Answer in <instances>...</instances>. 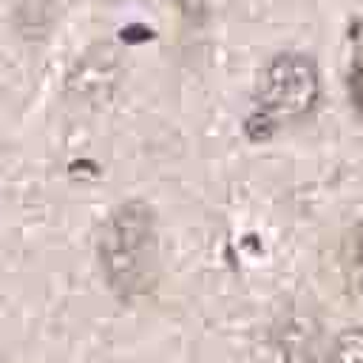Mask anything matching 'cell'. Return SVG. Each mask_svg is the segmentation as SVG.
<instances>
[{
  "instance_id": "1",
  "label": "cell",
  "mask_w": 363,
  "mask_h": 363,
  "mask_svg": "<svg viewBox=\"0 0 363 363\" xmlns=\"http://www.w3.org/2000/svg\"><path fill=\"white\" fill-rule=\"evenodd\" d=\"M96 261L108 289L122 303L142 301L159 275V235L153 210L139 201H122L99 227Z\"/></svg>"
},
{
  "instance_id": "3",
  "label": "cell",
  "mask_w": 363,
  "mask_h": 363,
  "mask_svg": "<svg viewBox=\"0 0 363 363\" xmlns=\"http://www.w3.org/2000/svg\"><path fill=\"white\" fill-rule=\"evenodd\" d=\"M326 363H363V326L343 329L332 340L326 352Z\"/></svg>"
},
{
  "instance_id": "4",
  "label": "cell",
  "mask_w": 363,
  "mask_h": 363,
  "mask_svg": "<svg viewBox=\"0 0 363 363\" xmlns=\"http://www.w3.org/2000/svg\"><path fill=\"white\" fill-rule=\"evenodd\" d=\"M352 258L357 267H363V221H357V227L352 230Z\"/></svg>"
},
{
  "instance_id": "2",
  "label": "cell",
  "mask_w": 363,
  "mask_h": 363,
  "mask_svg": "<svg viewBox=\"0 0 363 363\" xmlns=\"http://www.w3.org/2000/svg\"><path fill=\"white\" fill-rule=\"evenodd\" d=\"M320 99V74L309 54L281 51L275 54L261 77L247 116L250 139H269L281 128H292L315 113Z\"/></svg>"
},
{
  "instance_id": "5",
  "label": "cell",
  "mask_w": 363,
  "mask_h": 363,
  "mask_svg": "<svg viewBox=\"0 0 363 363\" xmlns=\"http://www.w3.org/2000/svg\"><path fill=\"white\" fill-rule=\"evenodd\" d=\"M352 99H354L357 111L363 113V65H357V71L352 77Z\"/></svg>"
}]
</instances>
